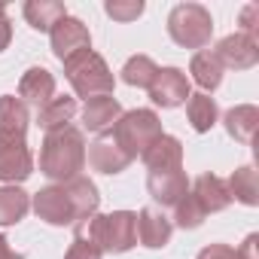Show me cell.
<instances>
[{
	"mask_svg": "<svg viewBox=\"0 0 259 259\" xmlns=\"http://www.w3.org/2000/svg\"><path fill=\"white\" fill-rule=\"evenodd\" d=\"M85 165V138L79 128L67 125L61 132L46 135L43 150H40V171L55 180V183H67L73 177H79Z\"/></svg>",
	"mask_w": 259,
	"mask_h": 259,
	"instance_id": "obj_1",
	"label": "cell"
},
{
	"mask_svg": "<svg viewBox=\"0 0 259 259\" xmlns=\"http://www.w3.org/2000/svg\"><path fill=\"white\" fill-rule=\"evenodd\" d=\"M76 235L89 238L101 253H128L138 244V213L135 210L95 213L85 223H76Z\"/></svg>",
	"mask_w": 259,
	"mask_h": 259,
	"instance_id": "obj_2",
	"label": "cell"
},
{
	"mask_svg": "<svg viewBox=\"0 0 259 259\" xmlns=\"http://www.w3.org/2000/svg\"><path fill=\"white\" fill-rule=\"evenodd\" d=\"M165 132H162V119L156 116V110H147V107H141V110H128V113H122L119 119H116V125H113V141L119 144V150L128 156V159H138V156H144V150L156 141V138H162Z\"/></svg>",
	"mask_w": 259,
	"mask_h": 259,
	"instance_id": "obj_3",
	"label": "cell"
},
{
	"mask_svg": "<svg viewBox=\"0 0 259 259\" xmlns=\"http://www.w3.org/2000/svg\"><path fill=\"white\" fill-rule=\"evenodd\" d=\"M64 76L73 85L76 98H85V101L98 98V95H113V85H116L107 61L92 49H82L73 58H67L64 61Z\"/></svg>",
	"mask_w": 259,
	"mask_h": 259,
	"instance_id": "obj_4",
	"label": "cell"
},
{
	"mask_svg": "<svg viewBox=\"0 0 259 259\" xmlns=\"http://www.w3.org/2000/svg\"><path fill=\"white\" fill-rule=\"evenodd\" d=\"M168 34L183 49H204L213 37V19L201 4H177L168 16Z\"/></svg>",
	"mask_w": 259,
	"mask_h": 259,
	"instance_id": "obj_5",
	"label": "cell"
},
{
	"mask_svg": "<svg viewBox=\"0 0 259 259\" xmlns=\"http://www.w3.org/2000/svg\"><path fill=\"white\" fill-rule=\"evenodd\" d=\"M34 174V153L22 135L0 132V180L7 186L25 183Z\"/></svg>",
	"mask_w": 259,
	"mask_h": 259,
	"instance_id": "obj_6",
	"label": "cell"
},
{
	"mask_svg": "<svg viewBox=\"0 0 259 259\" xmlns=\"http://www.w3.org/2000/svg\"><path fill=\"white\" fill-rule=\"evenodd\" d=\"M49 43H52V55H55L58 61H67V58H73L76 52L92 49V34H89V28H85L79 19L64 16V19H58L55 28L49 31Z\"/></svg>",
	"mask_w": 259,
	"mask_h": 259,
	"instance_id": "obj_7",
	"label": "cell"
},
{
	"mask_svg": "<svg viewBox=\"0 0 259 259\" xmlns=\"http://www.w3.org/2000/svg\"><path fill=\"white\" fill-rule=\"evenodd\" d=\"M150 92V101L156 107H165V110H174L180 104L189 101V76L180 70V67H159L153 85L147 89Z\"/></svg>",
	"mask_w": 259,
	"mask_h": 259,
	"instance_id": "obj_8",
	"label": "cell"
},
{
	"mask_svg": "<svg viewBox=\"0 0 259 259\" xmlns=\"http://www.w3.org/2000/svg\"><path fill=\"white\" fill-rule=\"evenodd\" d=\"M31 207L49 226H76V213H73V204H70L64 186H46V189L34 192Z\"/></svg>",
	"mask_w": 259,
	"mask_h": 259,
	"instance_id": "obj_9",
	"label": "cell"
},
{
	"mask_svg": "<svg viewBox=\"0 0 259 259\" xmlns=\"http://www.w3.org/2000/svg\"><path fill=\"white\" fill-rule=\"evenodd\" d=\"M213 55L220 58L223 70H226V67H232V70H250V67H256V61H259V43H256L253 37H247V34L238 31V34L223 37V40L217 43Z\"/></svg>",
	"mask_w": 259,
	"mask_h": 259,
	"instance_id": "obj_10",
	"label": "cell"
},
{
	"mask_svg": "<svg viewBox=\"0 0 259 259\" xmlns=\"http://www.w3.org/2000/svg\"><path fill=\"white\" fill-rule=\"evenodd\" d=\"M141 159L150 168V174H159V171H183V144L174 135H162V138H156L144 150Z\"/></svg>",
	"mask_w": 259,
	"mask_h": 259,
	"instance_id": "obj_11",
	"label": "cell"
},
{
	"mask_svg": "<svg viewBox=\"0 0 259 259\" xmlns=\"http://www.w3.org/2000/svg\"><path fill=\"white\" fill-rule=\"evenodd\" d=\"M147 189H150L153 201H159L162 207H174L189 192V177L183 171H159V174L147 177Z\"/></svg>",
	"mask_w": 259,
	"mask_h": 259,
	"instance_id": "obj_12",
	"label": "cell"
},
{
	"mask_svg": "<svg viewBox=\"0 0 259 259\" xmlns=\"http://www.w3.org/2000/svg\"><path fill=\"white\" fill-rule=\"evenodd\" d=\"M171 232H174V223H171L162 210H156V207L138 210V238H141L144 247L162 250V247L171 241Z\"/></svg>",
	"mask_w": 259,
	"mask_h": 259,
	"instance_id": "obj_13",
	"label": "cell"
},
{
	"mask_svg": "<svg viewBox=\"0 0 259 259\" xmlns=\"http://www.w3.org/2000/svg\"><path fill=\"white\" fill-rule=\"evenodd\" d=\"M89 165L98 171V174H122L128 165H132V159H128L122 150H119V144L110 138V135H101L92 147H89Z\"/></svg>",
	"mask_w": 259,
	"mask_h": 259,
	"instance_id": "obj_14",
	"label": "cell"
},
{
	"mask_svg": "<svg viewBox=\"0 0 259 259\" xmlns=\"http://www.w3.org/2000/svg\"><path fill=\"white\" fill-rule=\"evenodd\" d=\"M119 116H122V104L113 95L89 98L85 107H82V125L89 128V132H95V135H104L107 128H113Z\"/></svg>",
	"mask_w": 259,
	"mask_h": 259,
	"instance_id": "obj_15",
	"label": "cell"
},
{
	"mask_svg": "<svg viewBox=\"0 0 259 259\" xmlns=\"http://www.w3.org/2000/svg\"><path fill=\"white\" fill-rule=\"evenodd\" d=\"M19 98L25 104H34V107H46L52 98H55V76L46 70V67H31L25 70L22 82H19Z\"/></svg>",
	"mask_w": 259,
	"mask_h": 259,
	"instance_id": "obj_16",
	"label": "cell"
},
{
	"mask_svg": "<svg viewBox=\"0 0 259 259\" xmlns=\"http://www.w3.org/2000/svg\"><path fill=\"white\" fill-rule=\"evenodd\" d=\"M189 192L198 198V204L204 207V213H220V210H226V207L232 204L229 186H226V180L217 177V174H201V177L192 183Z\"/></svg>",
	"mask_w": 259,
	"mask_h": 259,
	"instance_id": "obj_17",
	"label": "cell"
},
{
	"mask_svg": "<svg viewBox=\"0 0 259 259\" xmlns=\"http://www.w3.org/2000/svg\"><path fill=\"white\" fill-rule=\"evenodd\" d=\"M70 204H73V213H76V223H85L89 217L98 213V204H101V195H98V186L89 180V177H73L67 183H61Z\"/></svg>",
	"mask_w": 259,
	"mask_h": 259,
	"instance_id": "obj_18",
	"label": "cell"
},
{
	"mask_svg": "<svg viewBox=\"0 0 259 259\" xmlns=\"http://www.w3.org/2000/svg\"><path fill=\"white\" fill-rule=\"evenodd\" d=\"M223 122H226L229 138H235L238 144H253L256 125H259V110L253 104H238L223 116Z\"/></svg>",
	"mask_w": 259,
	"mask_h": 259,
	"instance_id": "obj_19",
	"label": "cell"
},
{
	"mask_svg": "<svg viewBox=\"0 0 259 259\" xmlns=\"http://www.w3.org/2000/svg\"><path fill=\"white\" fill-rule=\"evenodd\" d=\"M73 116H76V101L67 98V95H61V98H52L46 107H40L37 125L43 128L46 135H52V132H61V128H67Z\"/></svg>",
	"mask_w": 259,
	"mask_h": 259,
	"instance_id": "obj_20",
	"label": "cell"
},
{
	"mask_svg": "<svg viewBox=\"0 0 259 259\" xmlns=\"http://www.w3.org/2000/svg\"><path fill=\"white\" fill-rule=\"evenodd\" d=\"M189 73H192V79L201 85L204 95L213 92V89H220V82H223V64H220V58H217L210 49H201V52L192 55Z\"/></svg>",
	"mask_w": 259,
	"mask_h": 259,
	"instance_id": "obj_21",
	"label": "cell"
},
{
	"mask_svg": "<svg viewBox=\"0 0 259 259\" xmlns=\"http://www.w3.org/2000/svg\"><path fill=\"white\" fill-rule=\"evenodd\" d=\"M28 125H31V113H28V104L22 98H16V95L0 98V132L25 138Z\"/></svg>",
	"mask_w": 259,
	"mask_h": 259,
	"instance_id": "obj_22",
	"label": "cell"
},
{
	"mask_svg": "<svg viewBox=\"0 0 259 259\" xmlns=\"http://www.w3.org/2000/svg\"><path fill=\"white\" fill-rule=\"evenodd\" d=\"M31 195L22 186H0V226H16L28 217Z\"/></svg>",
	"mask_w": 259,
	"mask_h": 259,
	"instance_id": "obj_23",
	"label": "cell"
},
{
	"mask_svg": "<svg viewBox=\"0 0 259 259\" xmlns=\"http://www.w3.org/2000/svg\"><path fill=\"white\" fill-rule=\"evenodd\" d=\"M226 186H229L232 201H241L247 207L259 204V177H256L253 165H241L238 171H232V177L226 180Z\"/></svg>",
	"mask_w": 259,
	"mask_h": 259,
	"instance_id": "obj_24",
	"label": "cell"
},
{
	"mask_svg": "<svg viewBox=\"0 0 259 259\" xmlns=\"http://www.w3.org/2000/svg\"><path fill=\"white\" fill-rule=\"evenodd\" d=\"M186 116H189V125L195 128L198 135H207L210 128L217 125V119H220V107H217V101H213L210 95L198 92V95H189V101H186Z\"/></svg>",
	"mask_w": 259,
	"mask_h": 259,
	"instance_id": "obj_25",
	"label": "cell"
},
{
	"mask_svg": "<svg viewBox=\"0 0 259 259\" xmlns=\"http://www.w3.org/2000/svg\"><path fill=\"white\" fill-rule=\"evenodd\" d=\"M67 10L61 0H28L25 4V19L34 31H52L58 19H64Z\"/></svg>",
	"mask_w": 259,
	"mask_h": 259,
	"instance_id": "obj_26",
	"label": "cell"
},
{
	"mask_svg": "<svg viewBox=\"0 0 259 259\" xmlns=\"http://www.w3.org/2000/svg\"><path fill=\"white\" fill-rule=\"evenodd\" d=\"M156 73H159V64L150 55H132L122 67V82L132 89H150Z\"/></svg>",
	"mask_w": 259,
	"mask_h": 259,
	"instance_id": "obj_27",
	"label": "cell"
},
{
	"mask_svg": "<svg viewBox=\"0 0 259 259\" xmlns=\"http://www.w3.org/2000/svg\"><path fill=\"white\" fill-rule=\"evenodd\" d=\"M204 207L198 204V198L192 195V192H186L177 204H174V223L180 226V229H198L201 223H204Z\"/></svg>",
	"mask_w": 259,
	"mask_h": 259,
	"instance_id": "obj_28",
	"label": "cell"
},
{
	"mask_svg": "<svg viewBox=\"0 0 259 259\" xmlns=\"http://www.w3.org/2000/svg\"><path fill=\"white\" fill-rule=\"evenodd\" d=\"M107 10V16L110 19H116V22H135L141 13H144V0H110V4L104 7Z\"/></svg>",
	"mask_w": 259,
	"mask_h": 259,
	"instance_id": "obj_29",
	"label": "cell"
},
{
	"mask_svg": "<svg viewBox=\"0 0 259 259\" xmlns=\"http://www.w3.org/2000/svg\"><path fill=\"white\" fill-rule=\"evenodd\" d=\"M64 259H104V253H101V250H98L89 238L73 235V241H70V247H67Z\"/></svg>",
	"mask_w": 259,
	"mask_h": 259,
	"instance_id": "obj_30",
	"label": "cell"
},
{
	"mask_svg": "<svg viewBox=\"0 0 259 259\" xmlns=\"http://www.w3.org/2000/svg\"><path fill=\"white\" fill-rule=\"evenodd\" d=\"M195 259H241V256H238V250L229 247V244H207V247L198 250Z\"/></svg>",
	"mask_w": 259,
	"mask_h": 259,
	"instance_id": "obj_31",
	"label": "cell"
},
{
	"mask_svg": "<svg viewBox=\"0 0 259 259\" xmlns=\"http://www.w3.org/2000/svg\"><path fill=\"white\" fill-rule=\"evenodd\" d=\"M13 40V25H10V16H7V7L0 4V52H4Z\"/></svg>",
	"mask_w": 259,
	"mask_h": 259,
	"instance_id": "obj_32",
	"label": "cell"
},
{
	"mask_svg": "<svg viewBox=\"0 0 259 259\" xmlns=\"http://www.w3.org/2000/svg\"><path fill=\"white\" fill-rule=\"evenodd\" d=\"M256 13H259L256 7H244V13H241V34H247L253 40H256V22H253Z\"/></svg>",
	"mask_w": 259,
	"mask_h": 259,
	"instance_id": "obj_33",
	"label": "cell"
},
{
	"mask_svg": "<svg viewBox=\"0 0 259 259\" xmlns=\"http://www.w3.org/2000/svg\"><path fill=\"white\" fill-rule=\"evenodd\" d=\"M256 244H259V235H247L244 244L238 247V256L241 259H256Z\"/></svg>",
	"mask_w": 259,
	"mask_h": 259,
	"instance_id": "obj_34",
	"label": "cell"
},
{
	"mask_svg": "<svg viewBox=\"0 0 259 259\" xmlns=\"http://www.w3.org/2000/svg\"><path fill=\"white\" fill-rule=\"evenodd\" d=\"M0 259H25V256H22L19 250H13V247H10V241L0 235Z\"/></svg>",
	"mask_w": 259,
	"mask_h": 259,
	"instance_id": "obj_35",
	"label": "cell"
}]
</instances>
